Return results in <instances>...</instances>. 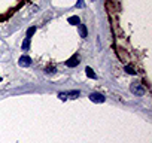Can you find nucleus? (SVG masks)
Segmentation results:
<instances>
[{"instance_id":"nucleus-13","label":"nucleus","mask_w":152,"mask_h":143,"mask_svg":"<svg viewBox=\"0 0 152 143\" xmlns=\"http://www.w3.org/2000/svg\"><path fill=\"white\" fill-rule=\"evenodd\" d=\"M85 3H84V0H78V3H76V8H84Z\"/></svg>"},{"instance_id":"nucleus-8","label":"nucleus","mask_w":152,"mask_h":143,"mask_svg":"<svg viewBox=\"0 0 152 143\" xmlns=\"http://www.w3.org/2000/svg\"><path fill=\"white\" fill-rule=\"evenodd\" d=\"M69 24H81V20H79V17H70L69 18Z\"/></svg>"},{"instance_id":"nucleus-15","label":"nucleus","mask_w":152,"mask_h":143,"mask_svg":"<svg viewBox=\"0 0 152 143\" xmlns=\"http://www.w3.org/2000/svg\"><path fill=\"white\" fill-rule=\"evenodd\" d=\"M0 81H2V77H0Z\"/></svg>"},{"instance_id":"nucleus-1","label":"nucleus","mask_w":152,"mask_h":143,"mask_svg":"<svg viewBox=\"0 0 152 143\" xmlns=\"http://www.w3.org/2000/svg\"><path fill=\"white\" fill-rule=\"evenodd\" d=\"M130 89H131V93H133L134 96H137V97H140V96L145 94V88H143L140 84H139V82H133Z\"/></svg>"},{"instance_id":"nucleus-3","label":"nucleus","mask_w":152,"mask_h":143,"mask_svg":"<svg viewBox=\"0 0 152 143\" xmlns=\"http://www.w3.org/2000/svg\"><path fill=\"white\" fill-rule=\"evenodd\" d=\"M18 64H20L21 67H29L30 64H31V58L27 57V55H22V57L18 60Z\"/></svg>"},{"instance_id":"nucleus-14","label":"nucleus","mask_w":152,"mask_h":143,"mask_svg":"<svg viewBox=\"0 0 152 143\" xmlns=\"http://www.w3.org/2000/svg\"><path fill=\"white\" fill-rule=\"evenodd\" d=\"M58 97H60L61 100H66V98H67V93H60Z\"/></svg>"},{"instance_id":"nucleus-2","label":"nucleus","mask_w":152,"mask_h":143,"mask_svg":"<svg viewBox=\"0 0 152 143\" xmlns=\"http://www.w3.org/2000/svg\"><path fill=\"white\" fill-rule=\"evenodd\" d=\"M90 100H91L93 103H105L106 97H105L103 94H100V93H91V94H90Z\"/></svg>"},{"instance_id":"nucleus-10","label":"nucleus","mask_w":152,"mask_h":143,"mask_svg":"<svg viewBox=\"0 0 152 143\" xmlns=\"http://www.w3.org/2000/svg\"><path fill=\"white\" fill-rule=\"evenodd\" d=\"M55 72H57L55 67H46V69H45V73H46V75H52V73H55Z\"/></svg>"},{"instance_id":"nucleus-7","label":"nucleus","mask_w":152,"mask_h":143,"mask_svg":"<svg viewBox=\"0 0 152 143\" xmlns=\"http://www.w3.org/2000/svg\"><path fill=\"white\" fill-rule=\"evenodd\" d=\"M85 72H86V76L88 77H93V79H96V73H94V70L91 69V67H85Z\"/></svg>"},{"instance_id":"nucleus-12","label":"nucleus","mask_w":152,"mask_h":143,"mask_svg":"<svg viewBox=\"0 0 152 143\" xmlns=\"http://www.w3.org/2000/svg\"><path fill=\"white\" fill-rule=\"evenodd\" d=\"M34 31H36V27H30V29L27 30V37L30 39V37H31V36L34 34Z\"/></svg>"},{"instance_id":"nucleus-4","label":"nucleus","mask_w":152,"mask_h":143,"mask_svg":"<svg viewBox=\"0 0 152 143\" xmlns=\"http://www.w3.org/2000/svg\"><path fill=\"white\" fill-rule=\"evenodd\" d=\"M78 64H79V58H78V55H73L70 60L66 61V66H69V67H76Z\"/></svg>"},{"instance_id":"nucleus-6","label":"nucleus","mask_w":152,"mask_h":143,"mask_svg":"<svg viewBox=\"0 0 152 143\" xmlns=\"http://www.w3.org/2000/svg\"><path fill=\"white\" fill-rule=\"evenodd\" d=\"M79 96H81V93H79V91H76V89L75 91H69V93H67L69 98H78Z\"/></svg>"},{"instance_id":"nucleus-9","label":"nucleus","mask_w":152,"mask_h":143,"mask_svg":"<svg viewBox=\"0 0 152 143\" xmlns=\"http://www.w3.org/2000/svg\"><path fill=\"white\" fill-rule=\"evenodd\" d=\"M29 48H30V39H29V37H25V39H24V42H22V49H24V51H27Z\"/></svg>"},{"instance_id":"nucleus-11","label":"nucleus","mask_w":152,"mask_h":143,"mask_svg":"<svg viewBox=\"0 0 152 143\" xmlns=\"http://www.w3.org/2000/svg\"><path fill=\"white\" fill-rule=\"evenodd\" d=\"M124 70H125L127 73H128V75H136L134 69H133V67H130V66H125V67H124Z\"/></svg>"},{"instance_id":"nucleus-5","label":"nucleus","mask_w":152,"mask_h":143,"mask_svg":"<svg viewBox=\"0 0 152 143\" xmlns=\"http://www.w3.org/2000/svg\"><path fill=\"white\" fill-rule=\"evenodd\" d=\"M79 25V34L82 36V37H86L88 36V30H86V27H85V24H78Z\"/></svg>"}]
</instances>
